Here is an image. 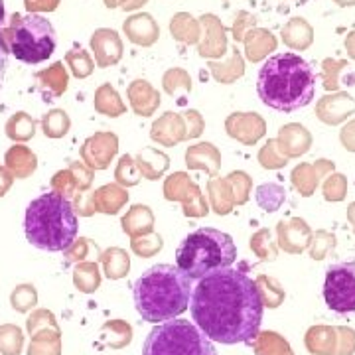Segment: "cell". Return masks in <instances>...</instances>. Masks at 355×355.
Listing matches in <instances>:
<instances>
[{
	"label": "cell",
	"mask_w": 355,
	"mask_h": 355,
	"mask_svg": "<svg viewBox=\"0 0 355 355\" xmlns=\"http://www.w3.org/2000/svg\"><path fill=\"white\" fill-rule=\"evenodd\" d=\"M263 308L259 284L239 268L211 272L191 288V320L211 342H253L261 330Z\"/></svg>",
	"instance_id": "cell-1"
},
{
	"label": "cell",
	"mask_w": 355,
	"mask_h": 355,
	"mask_svg": "<svg viewBox=\"0 0 355 355\" xmlns=\"http://www.w3.org/2000/svg\"><path fill=\"white\" fill-rule=\"evenodd\" d=\"M257 91L266 107L280 113H294L314 99L316 73L298 53H277L259 69Z\"/></svg>",
	"instance_id": "cell-2"
},
{
	"label": "cell",
	"mask_w": 355,
	"mask_h": 355,
	"mask_svg": "<svg viewBox=\"0 0 355 355\" xmlns=\"http://www.w3.org/2000/svg\"><path fill=\"white\" fill-rule=\"evenodd\" d=\"M193 280L178 266L154 265L135 282V306L142 320L162 324L182 316L190 306Z\"/></svg>",
	"instance_id": "cell-3"
},
{
	"label": "cell",
	"mask_w": 355,
	"mask_h": 355,
	"mask_svg": "<svg viewBox=\"0 0 355 355\" xmlns=\"http://www.w3.org/2000/svg\"><path fill=\"white\" fill-rule=\"evenodd\" d=\"M77 214L62 193L48 191L32 200L24 217L26 239L42 251H67L77 237Z\"/></svg>",
	"instance_id": "cell-4"
},
{
	"label": "cell",
	"mask_w": 355,
	"mask_h": 355,
	"mask_svg": "<svg viewBox=\"0 0 355 355\" xmlns=\"http://www.w3.org/2000/svg\"><path fill=\"white\" fill-rule=\"evenodd\" d=\"M237 247L231 235L219 229L202 227L191 231L178 245L176 266L191 280H200L211 272L233 266Z\"/></svg>",
	"instance_id": "cell-5"
},
{
	"label": "cell",
	"mask_w": 355,
	"mask_h": 355,
	"mask_svg": "<svg viewBox=\"0 0 355 355\" xmlns=\"http://www.w3.org/2000/svg\"><path fill=\"white\" fill-rule=\"evenodd\" d=\"M142 355H217L214 342L190 320L156 324L142 345Z\"/></svg>",
	"instance_id": "cell-6"
},
{
	"label": "cell",
	"mask_w": 355,
	"mask_h": 355,
	"mask_svg": "<svg viewBox=\"0 0 355 355\" xmlns=\"http://www.w3.org/2000/svg\"><path fill=\"white\" fill-rule=\"evenodd\" d=\"M55 46V30L48 18L40 14H14L8 32V50L18 62L28 65L42 64L50 60Z\"/></svg>",
	"instance_id": "cell-7"
},
{
	"label": "cell",
	"mask_w": 355,
	"mask_h": 355,
	"mask_svg": "<svg viewBox=\"0 0 355 355\" xmlns=\"http://www.w3.org/2000/svg\"><path fill=\"white\" fill-rule=\"evenodd\" d=\"M324 300L336 314H354L355 263H336L326 270Z\"/></svg>",
	"instance_id": "cell-8"
},
{
	"label": "cell",
	"mask_w": 355,
	"mask_h": 355,
	"mask_svg": "<svg viewBox=\"0 0 355 355\" xmlns=\"http://www.w3.org/2000/svg\"><path fill=\"white\" fill-rule=\"evenodd\" d=\"M91 44H93V50L97 51V60L101 65L114 64L121 58V42L111 30H99L93 36Z\"/></svg>",
	"instance_id": "cell-9"
},
{
	"label": "cell",
	"mask_w": 355,
	"mask_h": 355,
	"mask_svg": "<svg viewBox=\"0 0 355 355\" xmlns=\"http://www.w3.org/2000/svg\"><path fill=\"white\" fill-rule=\"evenodd\" d=\"M125 30H127L130 40L137 42V44H153L154 40H156V34H158L153 18L146 16V14L130 18L127 24H125Z\"/></svg>",
	"instance_id": "cell-10"
},
{
	"label": "cell",
	"mask_w": 355,
	"mask_h": 355,
	"mask_svg": "<svg viewBox=\"0 0 355 355\" xmlns=\"http://www.w3.org/2000/svg\"><path fill=\"white\" fill-rule=\"evenodd\" d=\"M20 345H22V334H20L18 328H12V326L0 328V349L4 354L18 355Z\"/></svg>",
	"instance_id": "cell-11"
},
{
	"label": "cell",
	"mask_w": 355,
	"mask_h": 355,
	"mask_svg": "<svg viewBox=\"0 0 355 355\" xmlns=\"http://www.w3.org/2000/svg\"><path fill=\"white\" fill-rule=\"evenodd\" d=\"M34 302H36V292L32 291L30 286H20L18 291L14 292L12 306L16 310L24 312V310H28Z\"/></svg>",
	"instance_id": "cell-12"
},
{
	"label": "cell",
	"mask_w": 355,
	"mask_h": 355,
	"mask_svg": "<svg viewBox=\"0 0 355 355\" xmlns=\"http://www.w3.org/2000/svg\"><path fill=\"white\" fill-rule=\"evenodd\" d=\"M8 42L2 34V28H0V91H2V83H4V76H6V67H8Z\"/></svg>",
	"instance_id": "cell-13"
},
{
	"label": "cell",
	"mask_w": 355,
	"mask_h": 355,
	"mask_svg": "<svg viewBox=\"0 0 355 355\" xmlns=\"http://www.w3.org/2000/svg\"><path fill=\"white\" fill-rule=\"evenodd\" d=\"M4 18H6V10H4V0H0V28L4 24Z\"/></svg>",
	"instance_id": "cell-14"
}]
</instances>
